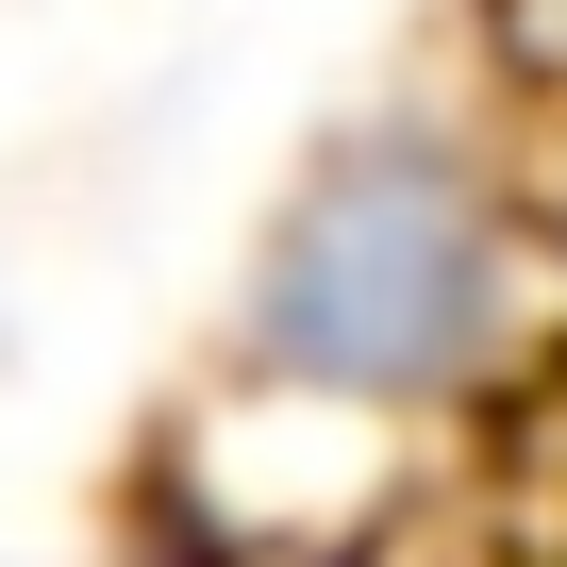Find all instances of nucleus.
<instances>
[{
  "label": "nucleus",
  "instance_id": "f257e3e1",
  "mask_svg": "<svg viewBox=\"0 0 567 567\" xmlns=\"http://www.w3.org/2000/svg\"><path fill=\"white\" fill-rule=\"evenodd\" d=\"M534 334H550V234L467 101H368L351 134H318L234 284V384L351 434L484 417L534 368Z\"/></svg>",
  "mask_w": 567,
  "mask_h": 567
}]
</instances>
